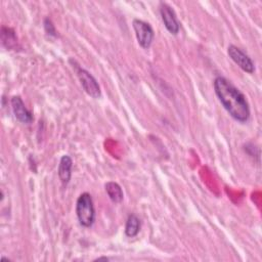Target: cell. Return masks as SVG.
Returning <instances> with one entry per match:
<instances>
[{
  "label": "cell",
  "instance_id": "8992f818",
  "mask_svg": "<svg viewBox=\"0 0 262 262\" xmlns=\"http://www.w3.org/2000/svg\"><path fill=\"white\" fill-rule=\"evenodd\" d=\"M160 13H161L162 20H163L166 29L172 35H176L179 32L180 25H179V21L176 17L174 10L166 3H161L160 4Z\"/></svg>",
  "mask_w": 262,
  "mask_h": 262
},
{
  "label": "cell",
  "instance_id": "8fae6325",
  "mask_svg": "<svg viewBox=\"0 0 262 262\" xmlns=\"http://www.w3.org/2000/svg\"><path fill=\"white\" fill-rule=\"evenodd\" d=\"M1 39H2L3 45L8 49L14 47L17 42L14 32L11 29L6 27H2L1 29Z\"/></svg>",
  "mask_w": 262,
  "mask_h": 262
},
{
  "label": "cell",
  "instance_id": "30bf717a",
  "mask_svg": "<svg viewBox=\"0 0 262 262\" xmlns=\"http://www.w3.org/2000/svg\"><path fill=\"white\" fill-rule=\"evenodd\" d=\"M140 230V220L135 214H130L125 225V233L129 237H134Z\"/></svg>",
  "mask_w": 262,
  "mask_h": 262
},
{
  "label": "cell",
  "instance_id": "52a82bcc",
  "mask_svg": "<svg viewBox=\"0 0 262 262\" xmlns=\"http://www.w3.org/2000/svg\"><path fill=\"white\" fill-rule=\"evenodd\" d=\"M11 106L14 117L24 124H30L33 121V114L26 107L24 101L19 96L11 98Z\"/></svg>",
  "mask_w": 262,
  "mask_h": 262
},
{
  "label": "cell",
  "instance_id": "ba28073f",
  "mask_svg": "<svg viewBox=\"0 0 262 262\" xmlns=\"http://www.w3.org/2000/svg\"><path fill=\"white\" fill-rule=\"evenodd\" d=\"M73 161L70 156L64 155L61 157L58 165V177L63 184H68L72 176Z\"/></svg>",
  "mask_w": 262,
  "mask_h": 262
},
{
  "label": "cell",
  "instance_id": "9c48e42d",
  "mask_svg": "<svg viewBox=\"0 0 262 262\" xmlns=\"http://www.w3.org/2000/svg\"><path fill=\"white\" fill-rule=\"evenodd\" d=\"M105 187V191L108 195V198L114 202V203H120L122 202L123 198H124V193L122 190V187L114 181H108L105 183L104 185Z\"/></svg>",
  "mask_w": 262,
  "mask_h": 262
},
{
  "label": "cell",
  "instance_id": "277c9868",
  "mask_svg": "<svg viewBox=\"0 0 262 262\" xmlns=\"http://www.w3.org/2000/svg\"><path fill=\"white\" fill-rule=\"evenodd\" d=\"M77 75H78V78L81 82L83 89L89 96H91L93 98L100 97V95H101L100 86H99L98 82L96 81V79L88 71L78 68Z\"/></svg>",
  "mask_w": 262,
  "mask_h": 262
},
{
  "label": "cell",
  "instance_id": "6da1fadb",
  "mask_svg": "<svg viewBox=\"0 0 262 262\" xmlns=\"http://www.w3.org/2000/svg\"><path fill=\"white\" fill-rule=\"evenodd\" d=\"M213 85L218 99L227 113L235 121L246 123L251 115L246 96L224 77H216Z\"/></svg>",
  "mask_w": 262,
  "mask_h": 262
},
{
  "label": "cell",
  "instance_id": "5b68a950",
  "mask_svg": "<svg viewBox=\"0 0 262 262\" xmlns=\"http://www.w3.org/2000/svg\"><path fill=\"white\" fill-rule=\"evenodd\" d=\"M227 53L229 57L246 73L253 74L255 72V64L251 57L246 54L241 48L235 45H229L227 48Z\"/></svg>",
  "mask_w": 262,
  "mask_h": 262
},
{
  "label": "cell",
  "instance_id": "7c38bea8",
  "mask_svg": "<svg viewBox=\"0 0 262 262\" xmlns=\"http://www.w3.org/2000/svg\"><path fill=\"white\" fill-rule=\"evenodd\" d=\"M44 29L46 31L47 34H49L50 36H56V31H55V28H54V25L52 24V21L49 19V18H45L44 20Z\"/></svg>",
  "mask_w": 262,
  "mask_h": 262
},
{
  "label": "cell",
  "instance_id": "3957f363",
  "mask_svg": "<svg viewBox=\"0 0 262 262\" xmlns=\"http://www.w3.org/2000/svg\"><path fill=\"white\" fill-rule=\"evenodd\" d=\"M132 25L138 44L144 49L149 48L155 36L154 30L150 25L137 18L133 20Z\"/></svg>",
  "mask_w": 262,
  "mask_h": 262
},
{
  "label": "cell",
  "instance_id": "7a4b0ae2",
  "mask_svg": "<svg viewBox=\"0 0 262 262\" xmlns=\"http://www.w3.org/2000/svg\"><path fill=\"white\" fill-rule=\"evenodd\" d=\"M76 214L79 223L84 227H91L95 220V209L91 194L83 192L76 203Z\"/></svg>",
  "mask_w": 262,
  "mask_h": 262
}]
</instances>
